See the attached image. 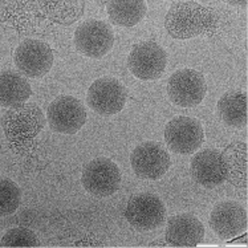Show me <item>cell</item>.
<instances>
[{
  "label": "cell",
  "mask_w": 248,
  "mask_h": 248,
  "mask_svg": "<svg viewBox=\"0 0 248 248\" xmlns=\"http://www.w3.org/2000/svg\"><path fill=\"white\" fill-rule=\"evenodd\" d=\"M217 17L213 11L195 1H179L171 5L165 17V28L169 35L186 40L215 28Z\"/></svg>",
  "instance_id": "obj_1"
},
{
  "label": "cell",
  "mask_w": 248,
  "mask_h": 248,
  "mask_svg": "<svg viewBox=\"0 0 248 248\" xmlns=\"http://www.w3.org/2000/svg\"><path fill=\"white\" fill-rule=\"evenodd\" d=\"M46 117L36 104H23L11 108L1 117L5 137L14 143H23L35 138L46 126Z\"/></svg>",
  "instance_id": "obj_2"
},
{
  "label": "cell",
  "mask_w": 248,
  "mask_h": 248,
  "mask_svg": "<svg viewBox=\"0 0 248 248\" xmlns=\"http://www.w3.org/2000/svg\"><path fill=\"white\" fill-rule=\"evenodd\" d=\"M121 170L109 158H96L88 163L81 174L82 187L92 195L107 198L121 187Z\"/></svg>",
  "instance_id": "obj_3"
},
{
  "label": "cell",
  "mask_w": 248,
  "mask_h": 248,
  "mask_svg": "<svg viewBox=\"0 0 248 248\" xmlns=\"http://www.w3.org/2000/svg\"><path fill=\"white\" fill-rule=\"evenodd\" d=\"M207 93V84L201 72L195 69H179L174 72L167 82L170 101L181 108H194L203 101Z\"/></svg>",
  "instance_id": "obj_4"
},
{
  "label": "cell",
  "mask_w": 248,
  "mask_h": 248,
  "mask_svg": "<svg viewBox=\"0 0 248 248\" xmlns=\"http://www.w3.org/2000/svg\"><path fill=\"white\" fill-rule=\"evenodd\" d=\"M125 218L138 231H152L166 220V207L162 199L150 193H141L129 199Z\"/></svg>",
  "instance_id": "obj_5"
},
{
  "label": "cell",
  "mask_w": 248,
  "mask_h": 248,
  "mask_svg": "<svg viewBox=\"0 0 248 248\" xmlns=\"http://www.w3.org/2000/svg\"><path fill=\"white\" fill-rule=\"evenodd\" d=\"M75 46L82 56L101 59L114 46V33L111 27L102 20L89 19L75 31Z\"/></svg>",
  "instance_id": "obj_6"
},
{
  "label": "cell",
  "mask_w": 248,
  "mask_h": 248,
  "mask_svg": "<svg viewBox=\"0 0 248 248\" xmlns=\"http://www.w3.org/2000/svg\"><path fill=\"white\" fill-rule=\"evenodd\" d=\"M86 104L100 116H114L126 105V89L114 77H100L89 86Z\"/></svg>",
  "instance_id": "obj_7"
},
{
  "label": "cell",
  "mask_w": 248,
  "mask_h": 248,
  "mask_svg": "<svg viewBox=\"0 0 248 248\" xmlns=\"http://www.w3.org/2000/svg\"><path fill=\"white\" fill-rule=\"evenodd\" d=\"M14 61L21 75L31 78H40L48 75L52 69L55 56L46 43L27 39L15 49Z\"/></svg>",
  "instance_id": "obj_8"
},
{
  "label": "cell",
  "mask_w": 248,
  "mask_h": 248,
  "mask_svg": "<svg viewBox=\"0 0 248 248\" xmlns=\"http://www.w3.org/2000/svg\"><path fill=\"white\" fill-rule=\"evenodd\" d=\"M165 141L175 154L195 153L204 142L202 124L193 117H174L165 127Z\"/></svg>",
  "instance_id": "obj_9"
},
{
  "label": "cell",
  "mask_w": 248,
  "mask_h": 248,
  "mask_svg": "<svg viewBox=\"0 0 248 248\" xmlns=\"http://www.w3.org/2000/svg\"><path fill=\"white\" fill-rule=\"evenodd\" d=\"M130 165L138 178L157 181L166 174L171 161L162 145L154 141H146L134 147L130 154Z\"/></svg>",
  "instance_id": "obj_10"
},
{
  "label": "cell",
  "mask_w": 248,
  "mask_h": 248,
  "mask_svg": "<svg viewBox=\"0 0 248 248\" xmlns=\"http://www.w3.org/2000/svg\"><path fill=\"white\" fill-rule=\"evenodd\" d=\"M46 122L61 134H76L86 122L84 104L73 96H59L46 109Z\"/></svg>",
  "instance_id": "obj_11"
},
{
  "label": "cell",
  "mask_w": 248,
  "mask_h": 248,
  "mask_svg": "<svg viewBox=\"0 0 248 248\" xmlns=\"http://www.w3.org/2000/svg\"><path fill=\"white\" fill-rule=\"evenodd\" d=\"M166 51L154 41H143L134 46L127 57L130 72L143 81L159 78L166 69Z\"/></svg>",
  "instance_id": "obj_12"
},
{
  "label": "cell",
  "mask_w": 248,
  "mask_h": 248,
  "mask_svg": "<svg viewBox=\"0 0 248 248\" xmlns=\"http://www.w3.org/2000/svg\"><path fill=\"white\" fill-rule=\"evenodd\" d=\"M247 210L235 201H224L215 204L210 215V226L223 240L238 236L247 230Z\"/></svg>",
  "instance_id": "obj_13"
},
{
  "label": "cell",
  "mask_w": 248,
  "mask_h": 248,
  "mask_svg": "<svg viewBox=\"0 0 248 248\" xmlns=\"http://www.w3.org/2000/svg\"><path fill=\"white\" fill-rule=\"evenodd\" d=\"M191 177L203 187L214 188L227 181V166L223 153L217 149L198 152L190 163Z\"/></svg>",
  "instance_id": "obj_14"
},
{
  "label": "cell",
  "mask_w": 248,
  "mask_h": 248,
  "mask_svg": "<svg viewBox=\"0 0 248 248\" xmlns=\"http://www.w3.org/2000/svg\"><path fill=\"white\" fill-rule=\"evenodd\" d=\"M204 226L191 214H178L170 218L166 227V242L171 247H197L204 239Z\"/></svg>",
  "instance_id": "obj_15"
},
{
  "label": "cell",
  "mask_w": 248,
  "mask_h": 248,
  "mask_svg": "<svg viewBox=\"0 0 248 248\" xmlns=\"http://www.w3.org/2000/svg\"><path fill=\"white\" fill-rule=\"evenodd\" d=\"M32 94L26 77L15 71L0 72V107L16 108L23 105Z\"/></svg>",
  "instance_id": "obj_16"
},
{
  "label": "cell",
  "mask_w": 248,
  "mask_h": 248,
  "mask_svg": "<svg viewBox=\"0 0 248 248\" xmlns=\"http://www.w3.org/2000/svg\"><path fill=\"white\" fill-rule=\"evenodd\" d=\"M218 114L227 126L242 127L247 126V93L238 91H231L224 93L219 98L217 105Z\"/></svg>",
  "instance_id": "obj_17"
},
{
  "label": "cell",
  "mask_w": 248,
  "mask_h": 248,
  "mask_svg": "<svg viewBox=\"0 0 248 248\" xmlns=\"http://www.w3.org/2000/svg\"><path fill=\"white\" fill-rule=\"evenodd\" d=\"M145 0H108L107 12L113 24L134 27L146 16Z\"/></svg>",
  "instance_id": "obj_18"
},
{
  "label": "cell",
  "mask_w": 248,
  "mask_h": 248,
  "mask_svg": "<svg viewBox=\"0 0 248 248\" xmlns=\"http://www.w3.org/2000/svg\"><path fill=\"white\" fill-rule=\"evenodd\" d=\"M227 166V179L240 187H247V145L233 143L223 154Z\"/></svg>",
  "instance_id": "obj_19"
},
{
  "label": "cell",
  "mask_w": 248,
  "mask_h": 248,
  "mask_svg": "<svg viewBox=\"0 0 248 248\" xmlns=\"http://www.w3.org/2000/svg\"><path fill=\"white\" fill-rule=\"evenodd\" d=\"M21 188L10 178L0 177V217H8L21 204Z\"/></svg>",
  "instance_id": "obj_20"
},
{
  "label": "cell",
  "mask_w": 248,
  "mask_h": 248,
  "mask_svg": "<svg viewBox=\"0 0 248 248\" xmlns=\"http://www.w3.org/2000/svg\"><path fill=\"white\" fill-rule=\"evenodd\" d=\"M39 239L32 230L15 227L8 230L0 240V247H39Z\"/></svg>",
  "instance_id": "obj_21"
},
{
  "label": "cell",
  "mask_w": 248,
  "mask_h": 248,
  "mask_svg": "<svg viewBox=\"0 0 248 248\" xmlns=\"http://www.w3.org/2000/svg\"><path fill=\"white\" fill-rule=\"evenodd\" d=\"M226 3L231 5H239V7H247V0H224Z\"/></svg>",
  "instance_id": "obj_22"
}]
</instances>
